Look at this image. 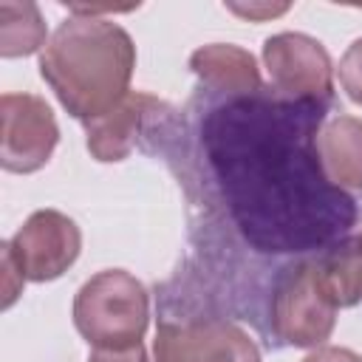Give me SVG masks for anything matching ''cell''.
Masks as SVG:
<instances>
[{
    "mask_svg": "<svg viewBox=\"0 0 362 362\" xmlns=\"http://www.w3.org/2000/svg\"><path fill=\"white\" fill-rule=\"evenodd\" d=\"M272 331L294 348H320L337 322V308L325 297L314 260H300L280 269L272 286Z\"/></svg>",
    "mask_w": 362,
    "mask_h": 362,
    "instance_id": "obj_4",
    "label": "cell"
},
{
    "mask_svg": "<svg viewBox=\"0 0 362 362\" xmlns=\"http://www.w3.org/2000/svg\"><path fill=\"white\" fill-rule=\"evenodd\" d=\"M20 274L31 283H48L62 277L79 257L82 232L65 212L37 209L6 240Z\"/></svg>",
    "mask_w": 362,
    "mask_h": 362,
    "instance_id": "obj_7",
    "label": "cell"
},
{
    "mask_svg": "<svg viewBox=\"0 0 362 362\" xmlns=\"http://www.w3.org/2000/svg\"><path fill=\"white\" fill-rule=\"evenodd\" d=\"M320 102H263L240 96L206 124L212 161L240 229L266 252H294L328 240L354 221V201L325 181L311 136Z\"/></svg>",
    "mask_w": 362,
    "mask_h": 362,
    "instance_id": "obj_1",
    "label": "cell"
},
{
    "mask_svg": "<svg viewBox=\"0 0 362 362\" xmlns=\"http://www.w3.org/2000/svg\"><path fill=\"white\" fill-rule=\"evenodd\" d=\"M189 68L206 88H212L215 93H229L232 99L255 96L263 90L255 57L232 42H209L195 48L189 57Z\"/></svg>",
    "mask_w": 362,
    "mask_h": 362,
    "instance_id": "obj_10",
    "label": "cell"
},
{
    "mask_svg": "<svg viewBox=\"0 0 362 362\" xmlns=\"http://www.w3.org/2000/svg\"><path fill=\"white\" fill-rule=\"evenodd\" d=\"M303 362H362V356H359V354H354L351 348L320 345V348H314Z\"/></svg>",
    "mask_w": 362,
    "mask_h": 362,
    "instance_id": "obj_18",
    "label": "cell"
},
{
    "mask_svg": "<svg viewBox=\"0 0 362 362\" xmlns=\"http://www.w3.org/2000/svg\"><path fill=\"white\" fill-rule=\"evenodd\" d=\"M263 65L272 88L294 102H331L334 65L325 45L303 31H280L263 42Z\"/></svg>",
    "mask_w": 362,
    "mask_h": 362,
    "instance_id": "obj_5",
    "label": "cell"
},
{
    "mask_svg": "<svg viewBox=\"0 0 362 362\" xmlns=\"http://www.w3.org/2000/svg\"><path fill=\"white\" fill-rule=\"evenodd\" d=\"M161 102L147 93H127L105 116L85 122L88 153L96 161H122L136 147V136L150 113H158Z\"/></svg>",
    "mask_w": 362,
    "mask_h": 362,
    "instance_id": "obj_9",
    "label": "cell"
},
{
    "mask_svg": "<svg viewBox=\"0 0 362 362\" xmlns=\"http://www.w3.org/2000/svg\"><path fill=\"white\" fill-rule=\"evenodd\" d=\"M48 28L45 20L31 0H3L0 3V57H31L45 48Z\"/></svg>",
    "mask_w": 362,
    "mask_h": 362,
    "instance_id": "obj_13",
    "label": "cell"
},
{
    "mask_svg": "<svg viewBox=\"0 0 362 362\" xmlns=\"http://www.w3.org/2000/svg\"><path fill=\"white\" fill-rule=\"evenodd\" d=\"M317 280L334 308H351L362 300V235L345 238L314 257Z\"/></svg>",
    "mask_w": 362,
    "mask_h": 362,
    "instance_id": "obj_12",
    "label": "cell"
},
{
    "mask_svg": "<svg viewBox=\"0 0 362 362\" xmlns=\"http://www.w3.org/2000/svg\"><path fill=\"white\" fill-rule=\"evenodd\" d=\"M232 14L243 17V20H272L277 14H286L288 11V3H280V6H269V3H249V6H235L229 3L226 6Z\"/></svg>",
    "mask_w": 362,
    "mask_h": 362,
    "instance_id": "obj_17",
    "label": "cell"
},
{
    "mask_svg": "<svg viewBox=\"0 0 362 362\" xmlns=\"http://www.w3.org/2000/svg\"><path fill=\"white\" fill-rule=\"evenodd\" d=\"M88 362H147V351L141 342L122 348H93Z\"/></svg>",
    "mask_w": 362,
    "mask_h": 362,
    "instance_id": "obj_16",
    "label": "cell"
},
{
    "mask_svg": "<svg viewBox=\"0 0 362 362\" xmlns=\"http://www.w3.org/2000/svg\"><path fill=\"white\" fill-rule=\"evenodd\" d=\"M156 362H260V348L232 320L206 317L189 322L164 320L153 342Z\"/></svg>",
    "mask_w": 362,
    "mask_h": 362,
    "instance_id": "obj_6",
    "label": "cell"
},
{
    "mask_svg": "<svg viewBox=\"0 0 362 362\" xmlns=\"http://www.w3.org/2000/svg\"><path fill=\"white\" fill-rule=\"evenodd\" d=\"M133 68L136 45L130 34L113 20L88 14L59 23L40 54V76L79 122L113 110L130 93Z\"/></svg>",
    "mask_w": 362,
    "mask_h": 362,
    "instance_id": "obj_2",
    "label": "cell"
},
{
    "mask_svg": "<svg viewBox=\"0 0 362 362\" xmlns=\"http://www.w3.org/2000/svg\"><path fill=\"white\" fill-rule=\"evenodd\" d=\"M23 283H25V277L20 274L8 246L3 243V308H8L17 300V294L23 291Z\"/></svg>",
    "mask_w": 362,
    "mask_h": 362,
    "instance_id": "obj_15",
    "label": "cell"
},
{
    "mask_svg": "<svg viewBox=\"0 0 362 362\" xmlns=\"http://www.w3.org/2000/svg\"><path fill=\"white\" fill-rule=\"evenodd\" d=\"M0 164L8 173H37L48 164L59 124L45 99L34 93H3L0 96Z\"/></svg>",
    "mask_w": 362,
    "mask_h": 362,
    "instance_id": "obj_8",
    "label": "cell"
},
{
    "mask_svg": "<svg viewBox=\"0 0 362 362\" xmlns=\"http://www.w3.org/2000/svg\"><path fill=\"white\" fill-rule=\"evenodd\" d=\"M337 74H339V85L348 93V99L362 105V37L348 45V51L339 59Z\"/></svg>",
    "mask_w": 362,
    "mask_h": 362,
    "instance_id": "obj_14",
    "label": "cell"
},
{
    "mask_svg": "<svg viewBox=\"0 0 362 362\" xmlns=\"http://www.w3.org/2000/svg\"><path fill=\"white\" fill-rule=\"evenodd\" d=\"M320 170L337 189H362V119L334 116L314 136Z\"/></svg>",
    "mask_w": 362,
    "mask_h": 362,
    "instance_id": "obj_11",
    "label": "cell"
},
{
    "mask_svg": "<svg viewBox=\"0 0 362 362\" xmlns=\"http://www.w3.org/2000/svg\"><path fill=\"white\" fill-rule=\"evenodd\" d=\"M74 325L93 348L141 342L150 322V294L124 269H105L85 280L74 297Z\"/></svg>",
    "mask_w": 362,
    "mask_h": 362,
    "instance_id": "obj_3",
    "label": "cell"
}]
</instances>
